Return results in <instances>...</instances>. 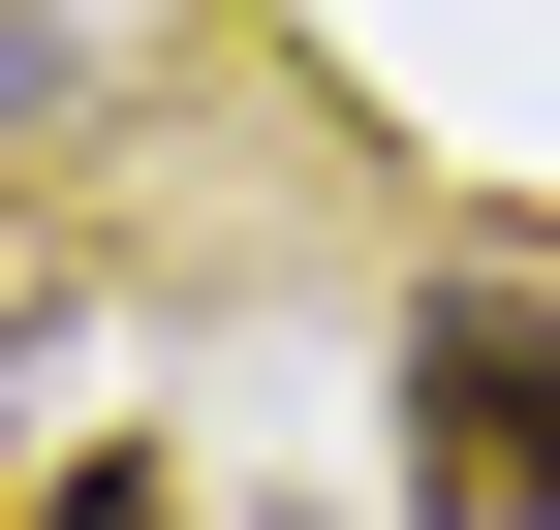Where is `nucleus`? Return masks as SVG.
Returning a JSON list of instances; mask_svg holds the SVG:
<instances>
[{
    "mask_svg": "<svg viewBox=\"0 0 560 530\" xmlns=\"http://www.w3.org/2000/svg\"><path fill=\"white\" fill-rule=\"evenodd\" d=\"M32 530H187V499H156V469H125V437H94V469H62V499H32Z\"/></svg>",
    "mask_w": 560,
    "mask_h": 530,
    "instance_id": "nucleus-2",
    "label": "nucleus"
},
{
    "mask_svg": "<svg viewBox=\"0 0 560 530\" xmlns=\"http://www.w3.org/2000/svg\"><path fill=\"white\" fill-rule=\"evenodd\" d=\"M405 469H436L467 530H560V312L529 281H467L436 344H405Z\"/></svg>",
    "mask_w": 560,
    "mask_h": 530,
    "instance_id": "nucleus-1",
    "label": "nucleus"
}]
</instances>
